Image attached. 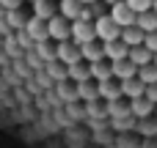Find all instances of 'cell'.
Instances as JSON below:
<instances>
[{
	"mask_svg": "<svg viewBox=\"0 0 157 148\" xmlns=\"http://www.w3.org/2000/svg\"><path fill=\"white\" fill-rule=\"evenodd\" d=\"M97 38L102 41V44H110V41H121V33H124V27L121 25H116V19L108 14V16H99L97 22Z\"/></svg>",
	"mask_w": 157,
	"mask_h": 148,
	"instance_id": "cell-1",
	"label": "cell"
},
{
	"mask_svg": "<svg viewBox=\"0 0 157 148\" xmlns=\"http://www.w3.org/2000/svg\"><path fill=\"white\" fill-rule=\"evenodd\" d=\"M72 41L80 44V47H86V44H91V41H99V38H97V25H94V22H83V19L72 22Z\"/></svg>",
	"mask_w": 157,
	"mask_h": 148,
	"instance_id": "cell-2",
	"label": "cell"
},
{
	"mask_svg": "<svg viewBox=\"0 0 157 148\" xmlns=\"http://www.w3.org/2000/svg\"><path fill=\"white\" fill-rule=\"evenodd\" d=\"M50 38L55 41V44H63V41H72V22L66 19V16H52L50 22Z\"/></svg>",
	"mask_w": 157,
	"mask_h": 148,
	"instance_id": "cell-3",
	"label": "cell"
},
{
	"mask_svg": "<svg viewBox=\"0 0 157 148\" xmlns=\"http://www.w3.org/2000/svg\"><path fill=\"white\" fill-rule=\"evenodd\" d=\"M55 47H58V60H61V63L75 66V63L83 60V49H80V44H75V41H63V44H55Z\"/></svg>",
	"mask_w": 157,
	"mask_h": 148,
	"instance_id": "cell-4",
	"label": "cell"
},
{
	"mask_svg": "<svg viewBox=\"0 0 157 148\" xmlns=\"http://www.w3.org/2000/svg\"><path fill=\"white\" fill-rule=\"evenodd\" d=\"M110 16L116 19V25H121V27H132L135 22H138V14L130 8V3L124 0V3H119V5H113L110 8Z\"/></svg>",
	"mask_w": 157,
	"mask_h": 148,
	"instance_id": "cell-5",
	"label": "cell"
},
{
	"mask_svg": "<svg viewBox=\"0 0 157 148\" xmlns=\"http://www.w3.org/2000/svg\"><path fill=\"white\" fill-rule=\"evenodd\" d=\"M25 33L36 41V44H44V41H50V25L44 22V19H39V16H30L28 19V27H25Z\"/></svg>",
	"mask_w": 157,
	"mask_h": 148,
	"instance_id": "cell-6",
	"label": "cell"
},
{
	"mask_svg": "<svg viewBox=\"0 0 157 148\" xmlns=\"http://www.w3.org/2000/svg\"><path fill=\"white\" fill-rule=\"evenodd\" d=\"M113 77L119 80V82H127V80H135L138 77V66L127 58V60H119V63H113Z\"/></svg>",
	"mask_w": 157,
	"mask_h": 148,
	"instance_id": "cell-7",
	"label": "cell"
},
{
	"mask_svg": "<svg viewBox=\"0 0 157 148\" xmlns=\"http://www.w3.org/2000/svg\"><path fill=\"white\" fill-rule=\"evenodd\" d=\"M105 58H108L110 63L127 60V58H130V47H127L124 41H110V44H105Z\"/></svg>",
	"mask_w": 157,
	"mask_h": 148,
	"instance_id": "cell-8",
	"label": "cell"
},
{
	"mask_svg": "<svg viewBox=\"0 0 157 148\" xmlns=\"http://www.w3.org/2000/svg\"><path fill=\"white\" fill-rule=\"evenodd\" d=\"M99 99H105V102H119V99H124V93H121V82H119V80L99 82Z\"/></svg>",
	"mask_w": 157,
	"mask_h": 148,
	"instance_id": "cell-9",
	"label": "cell"
},
{
	"mask_svg": "<svg viewBox=\"0 0 157 148\" xmlns=\"http://www.w3.org/2000/svg\"><path fill=\"white\" fill-rule=\"evenodd\" d=\"M121 93H124V99H127V102H135V99H144V96H146V85L135 77V80L121 82Z\"/></svg>",
	"mask_w": 157,
	"mask_h": 148,
	"instance_id": "cell-10",
	"label": "cell"
},
{
	"mask_svg": "<svg viewBox=\"0 0 157 148\" xmlns=\"http://www.w3.org/2000/svg\"><path fill=\"white\" fill-rule=\"evenodd\" d=\"M130 60L138 66V69H144V66H152L155 63V52L144 44V47H132L130 49Z\"/></svg>",
	"mask_w": 157,
	"mask_h": 148,
	"instance_id": "cell-11",
	"label": "cell"
},
{
	"mask_svg": "<svg viewBox=\"0 0 157 148\" xmlns=\"http://www.w3.org/2000/svg\"><path fill=\"white\" fill-rule=\"evenodd\" d=\"M77 96H80V102H86V104H97L99 102V82H80L77 85Z\"/></svg>",
	"mask_w": 157,
	"mask_h": 148,
	"instance_id": "cell-12",
	"label": "cell"
},
{
	"mask_svg": "<svg viewBox=\"0 0 157 148\" xmlns=\"http://www.w3.org/2000/svg\"><path fill=\"white\" fill-rule=\"evenodd\" d=\"M132 104V115L138 118V121H144V118H155V113H157V104H152L146 96L144 99H135V102H130Z\"/></svg>",
	"mask_w": 157,
	"mask_h": 148,
	"instance_id": "cell-13",
	"label": "cell"
},
{
	"mask_svg": "<svg viewBox=\"0 0 157 148\" xmlns=\"http://www.w3.org/2000/svg\"><path fill=\"white\" fill-rule=\"evenodd\" d=\"M61 14V8L55 5V3H50V0H39V3H33V16H39V19H44V22H50L52 16H58Z\"/></svg>",
	"mask_w": 157,
	"mask_h": 148,
	"instance_id": "cell-14",
	"label": "cell"
},
{
	"mask_svg": "<svg viewBox=\"0 0 157 148\" xmlns=\"http://www.w3.org/2000/svg\"><path fill=\"white\" fill-rule=\"evenodd\" d=\"M121 41L132 49V47H144L146 44V33L138 27V25H132V27H124V33H121Z\"/></svg>",
	"mask_w": 157,
	"mask_h": 148,
	"instance_id": "cell-15",
	"label": "cell"
},
{
	"mask_svg": "<svg viewBox=\"0 0 157 148\" xmlns=\"http://www.w3.org/2000/svg\"><path fill=\"white\" fill-rule=\"evenodd\" d=\"M80 49H83V60H86V63L108 60V58H105V44H99V41H91V44H86V47H80Z\"/></svg>",
	"mask_w": 157,
	"mask_h": 148,
	"instance_id": "cell-16",
	"label": "cell"
},
{
	"mask_svg": "<svg viewBox=\"0 0 157 148\" xmlns=\"http://www.w3.org/2000/svg\"><path fill=\"white\" fill-rule=\"evenodd\" d=\"M91 77H94V82H108V80H116V77H113V63H110V60L91 63Z\"/></svg>",
	"mask_w": 157,
	"mask_h": 148,
	"instance_id": "cell-17",
	"label": "cell"
},
{
	"mask_svg": "<svg viewBox=\"0 0 157 148\" xmlns=\"http://www.w3.org/2000/svg\"><path fill=\"white\" fill-rule=\"evenodd\" d=\"M58 8H61V16H66L69 22H77L86 5H83L80 0H61V3H58Z\"/></svg>",
	"mask_w": 157,
	"mask_h": 148,
	"instance_id": "cell-18",
	"label": "cell"
},
{
	"mask_svg": "<svg viewBox=\"0 0 157 148\" xmlns=\"http://www.w3.org/2000/svg\"><path fill=\"white\" fill-rule=\"evenodd\" d=\"M69 80H75V85H80V82H88V80H94V77H91V63L80 60V63L69 66Z\"/></svg>",
	"mask_w": 157,
	"mask_h": 148,
	"instance_id": "cell-19",
	"label": "cell"
},
{
	"mask_svg": "<svg viewBox=\"0 0 157 148\" xmlns=\"http://www.w3.org/2000/svg\"><path fill=\"white\" fill-rule=\"evenodd\" d=\"M44 71L52 77V82H55V85L69 80V66H66V63H61V60H52V63H47V66H44Z\"/></svg>",
	"mask_w": 157,
	"mask_h": 148,
	"instance_id": "cell-20",
	"label": "cell"
},
{
	"mask_svg": "<svg viewBox=\"0 0 157 148\" xmlns=\"http://www.w3.org/2000/svg\"><path fill=\"white\" fill-rule=\"evenodd\" d=\"M135 132H138L144 140H157V118H144V121H138Z\"/></svg>",
	"mask_w": 157,
	"mask_h": 148,
	"instance_id": "cell-21",
	"label": "cell"
},
{
	"mask_svg": "<svg viewBox=\"0 0 157 148\" xmlns=\"http://www.w3.org/2000/svg\"><path fill=\"white\" fill-rule=\"evenodd\" d=\"M146 36H152V33H157V11H146V14H141L138 16V22H135Z\"/></svg>",
	"mask_w": 157,
	"mask_h": 148,
	"instance_id": "cell-22",
	"label": "cell"
},
{
	"mask_svg": "<svg viewBox=\"0 0 157 148\" xmlns=\"http://www.w3.org/2000/svg\"><path fill=\"white\" fill-rule=\"evenodd\" d=\"M55 91H58V96H61L66 104H75V102H80V96H77V85L72 88V85H66V82H58V85H55Z\"/></svg>",
	"mask_w": 157,
	"mask_h": 148,
	"instance_id": "cell-23",
	"label": "cell"
},
{
	"mask_svg": "<svg viewBox=\"0 0 157 148\" xmlns=\"http://www.w3.org/2000/svg\"><path fill=\"white\" fill-rule=\"evenodd\" d=\"M138 80L149 88V85H157V66H144V69H138Z\"/></svg>",
	"mask_w": 157,
	"mask_h": 148,
	"instance_id": "cell-24",
	"label": "cell"
},
{
	"mask_svg": "<svg viewBox=\"0 0 157 148\" xmlns=\"http://www.w3.org/2000/svg\"><path fill=\"white\" fill-rule=\"evenodd\" d=\"M130 3V8L141 16V14H146V11H155V0H127Z\"/></svg>",
	"mask_w": 157,
	"mask_h": 148,
	"instance_id": "cell-25",
	"label": "cell"
},
{
	"mask_svg": "<svg viewBox=\"0 0 157 148\" xmlns=\"http://www.w3.org/2000/svg\"><path fill=\"white\" fill-rule=\"evenodd\" d=\"M88 8H91V14H94L97 19H99V16H108V14H105V3H94V5H88Z\"/></svg>",
	"mask_w": 157,
	"mask_h": 148,
	"instance_id": "cell-26",
	"label": "cell"
},
{
	"mask_svg": "<svg viewBox=\"0 0 157 148\" xmlns=\"http://www.w3.org/2000/svg\"><path fill=\"white\" fill-rule=\"evenodd\" d=\"M0 3H3V8H6V11H17V8L22 5V0H0Z\"/></svg>",
	"mask_w": 157,
	"mask_h": 148,
	"instance_id": "cell-27",
	"label": "cell"
},
{
	"mask_svg": "<svg viewBox=\"0 0 157 148\" xmlns=\"http://www.w3.org/2000/svg\"><path fill=\"white\" fill-rule=\"evenodd\" d=\"M146 99H149L152 104H157V85H149V88H146Z\"/></svg>",
	"mask_w": 157,
	"mask_h": 148,
	"instance_id": "cell-28",
	"label": "cell"
},
{
	"mask_svg": "<svg viewBox=\"0 0 157 148\" xmlns=\"http://www.w3.org/2000/svg\"><path fill=\"white\" fill-rule=\"evenodd\" d=\"M146 47H149V49H152V52L157 55V33H152V36H146Z\"/></svg>",
	"mask_w": 157,
	"mask_h": 148,
	"instance_id": "cell-29",
	"label": "cell"
},
{
	"mask_svg": "<svg viewBox=\"0 0 157 148\" xmlns=\"http://www.w3.org/2000/svg\"><path fill=\"white\" fill-rule=\"evenodd\" d=\"M141 148H157V140H141Z\"/></svg>",
	"mask_w": 157,
	"mask_h": 148,
	"instance_id": "cell-30",
	"label": "cell"
},
{
	"mask_svg": "<svg viewBox=\"0 0 157 148\" xmlns=\"http://www.w3.org/2000/svg\"><path fill=\"white\" fill-rule=\"evenodd\" d=\"M102 3H105L108 8H113V5H119V3H124V0H102Z\"/></svg>",
	"mask_w": 157,
	"mask_h": 148,
	"instance_id": "cell-31",
	"label": "cell"
},
{
	"mask_svg": "<svg viewBox=\"0 0 157 148\" xmlns=\"http://www.w3.org/2000/svg\"><path fill=\"white\" fill-rule=\"evenodd\" d=\"M83 5H94V3H99V0H80Z\"/></svg>",
	"mask_w": 157,
	"mask_h": 148,
	"instance_id": "cell-32",
	"label": "cell"
},
{
	"mask_svg": "<svg viewBox=\"0 0 157 148\" xmlns=\"http://www.w3.org/2000/svg\"><path fill=\"white\" fill-rule=\"evenodd\" d=\"M155 66H157V55H155Z\"/></svg>",
	"mask_w": 157,
	"mask_h": 148,
	"instance_id": "cell-33",
	"label": "cell"
},
{
	"mask_svg": "<svg viewBox=\"0 0 157 148\" xmlns=\"http://www.w3.org/2000/svg\"><path fill=\"white\" fill-rule=\"evenodd\" d=\"M155 11H157V0H155Z\"/></svg>",
	"mask_w": 157,
	"mask_h": 148,
	"instance_id": "cell-34",
	"label": "cell"
},
{
	"mask_svg": "<svg viewBox=\"0 0 157 148\" xmlns=\"http://www.w3.org/2000/svg\"><path fill=\"white\" fill-rule=\"evenodd\" d=\"M33 3H39V0H33Z\"/></svg>",
	"mask_w": 157,
	"mask_h": 148,
	"instance_id": "cell-35",
	"label": "cell"
},
{
	"mask_svg": "<svg viewBox=\"0 0 157 148\" xmlns=\"http://www.w3.org/2000/svg\"><path fill=\"white\" fill-rule=\"evenodd\" d=\"M155 118H157V113H155Z\"/></svg>",
	"mask_w": 157,
	"mask_h": 148,
	"instance_id": "cell-36",
	"label": "cell"
}]
</instances>
